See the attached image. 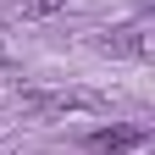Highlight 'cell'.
I'll return each mask as SVG.
<instances>
[{
    "instance_id": "cell-1",
    "label": "cell",
    "mask_w": 155,
    "mask_h": 155,
    "mask_svg": "<svg viewBox=\"0 0 155 155\" xmlns=\"http://www.w3.org/2000/svg\"><path fill=\"white\" fill-rule=\"evenodd\" d=\"M144 139H150V127L122 122V127H100V133H89V150H94V155H127V150H139Z\"/></svg>"
},
{
    "instance_id": "cell-2",
    "label": "cell",
    "mask_w": 155,
    "mask_h": 155,
    "mask_svg": "<svg viewBox=\"0 0 155 155\" xmlns=\"http://www.w3.org/2000/svg\"><path fill=\"white\" fill-rule=\"evenodd\" d=\"M100 50H111V55H150V33H139V28H116L111 39H100Z\"/></svg>"
},
{
    "instance_id": "cell-3",
    "label": "cell",
    "mask_w": 155,
    "mask_h": 155,
    "mask_svg": "<svg viewBox=\"0 0 155 155\" xmlns=\"http://www.w3.org/2000/svg\"><path fill=\"white\" fill-rule=\"evenodd\" d=\"M28 17H50V11H61V0H17Z\"/></svg>"
}]
</instances>
